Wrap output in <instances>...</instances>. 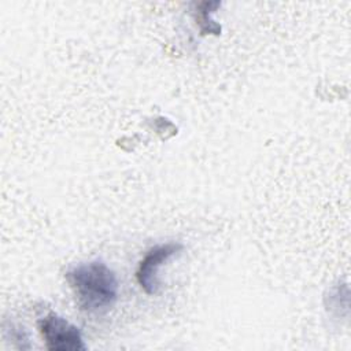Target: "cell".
I'll return each mask as SVG.
<instances>
[{
  "label": "cell",
  "mask_w": 351,
  "mask_h": 351,
  "mask_svg": "<svg viewBox=\"0 0 351 351\" xmlns=\"http://www.w3.org/2000/svg\"><path fill=\"white\" fill-rule=\"evenodd\" d=\"M38 329L47 348L51 351H81L86 348L80 329L58 314L45 315L38 322Z\"/></svg>",
  "instance_id": "2"
},
{
  "label": "cell",
  "mask_w": 351,
  "mask_h": 351,
  "mask_svg": "<svg viewBox=\"0 0 351 351\" xmlns=\"http://www.w3.org/2000/svg\"><path fill=\"white\" fill-rule=\"evenodd\" d=\"M77 303L86 313H104L118 298V280L115 273L101 261L77 265L66 273Z\"/></svg>",
  "instance_id": "1"
},
{
  "label": "cell",
  "mask_w": 351,
  "mask_h": 351,
  "mask_svg": "<svg viewBox=\"0 0 351 351\" xmlns=\"http://www.w3.org/2000/svg\"><path fill=\"white\" fill-rule=\"evenodd\" d=\"M181 250H182V244L180 243L158 244L151 250H148V252L141 259L138 269L136 271L137 282L147 293L155 295L159 292V280H158L159 269L171 256L180 254Z\"/></svg>",
  "instance_id": "3"
}]
</instances>
